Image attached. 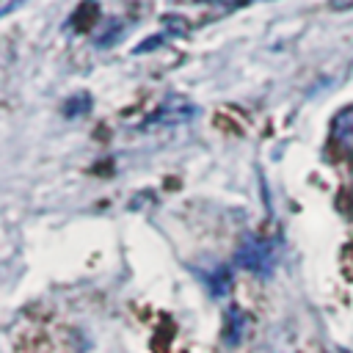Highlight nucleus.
Masks as SVG:
<instances>
[{"instance_id": "obj_4", "label": "nucleus", "mask_w": 353, "mask_h": 353, "mask_svg": "<svg viewBox=\"0 0 353 353\" xmlns=\"http://www.w3.org/2000/svg\"><path fill=\"white\" fill-rule=\"evenodd\" d=\"M328 6H331L334 11H350V8H353V0H331Z\"/></svg>"}, {"instance_id": "obj_3", "label": "nucleus", "mask_w": 353, "mask_h": 353, "mask_svg": "<svg viewBox=\"0 0 353 353\" xmlns=\"http://www.w3.org/2000/svg\"><path fill=\"white\" fill-rule=\"evenodd\" d=\"M88 108H91V97H88V94H80V97H74V99H69V102L63 105L66 116H77V113H85Z\"/></svg>"}, {"instance_id": "obj_2", "label": "nucleus", "mask_w": 353, "mask_h": 353, "mask_svg": "<svg viewBox=\"0 0 353 353\" xmlns=\"http://www.w3.org/2000/svg\"><path fill=\"white\" fill-rule=\"evenodd\" d=\"M97 17H99V6H97V0H85V3H80V8L72 14L69 25H72L74 30H88V28L97 22Z\"/></svg>"}, {"instance_id": "obj_1", "label": "nucleus", "mask_w": 353, "mask_h": 353, "mask_svg": "<svg viewBox=\"0 0 353 353\" xmlns=\"http://www.w3.org/2000/svg\"><path fill=\"white\" fill-rule=\"evenodd\" d=\"M331 146L342 157H353V105H345L331 119Z\"/></svg>"}, {"instance_id": "obj_5", "label": "nucleus", "mask_w": 353, "mask_h": 353, "mask_svg": "<svg viewBox=\"0 0 353 353\" xmlns=\"http://www.w3.org/2000/svg\"><path fill=\"white\" fill-rule=\"evenodd\" d=\"M350 196H353V185H350Z\"/></svg>"}]
</instances>
